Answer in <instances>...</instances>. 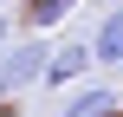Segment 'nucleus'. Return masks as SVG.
I'll list each match as a JSON object with an SVG mask.
<instances>
[{
    "mask_svg": "<svg viewBox=\"0 0 123 117\" xmlns=\"http://www.w3.org/2000/svg\"><path fill=\"white\" fill-rule=\"evenodd\" d=\"M71 13H78V0H26V7H19V20H26L32 33H52V26H65Z\"/></svg>",
    "mask_w": 123,
    "mask_h": 117,
    "instance_id": "nucleus-5",
    "label": "nucleus"
},
{
    "mask_svg": "<svg viewBox=\"0 0 123 117\" xmlns=\"http://www.w3.org/2000/svg\"><path fill=\"white\" fill-rule=\"evenodd\" d=\"M6 33H13V13H0V46H6Z\"/></svg>",
    "mask_w": 123,
    "mask_h": 117,
    "instance_id": "nucleus-6",
    "label": "nucleus"
},
{
    "mask_svg": "<svg viewBox=\"0 0 123 117\" xmlns=\"http://www.w3.org/2000/svg\"><path fill=\"white\" fill-rule=\"evenodd\" d=\"M91 65H110V72L123 65V0L97 20V33H91Z\"/></svg>",
    "mask_w": 123,
    "mask_h": 117,
    "instance_id": "nucleus-3",
    "label": "nucleus"
},
{
    "mask_svg": "<svg viewBox=\"0 0 123 117\" xmlns=\"http://www.w3.org/2000/svg\"><path fill=\"white\" fill-rule=\"evenodd\" d=\"M110 7H117V0H110Z\"/></svg>",
    "mask_w": 123,
    "mask_h": 117,
    "instance_id": "nucleus-7",
    "label": "nucleus"
},
{
    "mask_svg": "<svg viewBox=\"0 0 123 117\" xmlns=\"http://www.w3.org/2000/svg\"><path fill=\"white\" fill-rule=\"evenodd\" d=\"M58 117H123V104H117L110 85H84V91L65 98V111H58Z\"/></svg>",
    "mask_w": 123,
    "mask_h": 117,
    "instance_id": "nucleus-4",
    "label": "nucleus"
},
{
    "mask_svg": "<svg viewBox=\"0 0 123 117\" xmlns=\"http://www.w3.org/2000/svg\"><path fill=\"white\" fill-rule=\"evenodd\" d=\"M45 59H52V46L32 33V39H19V46H0V98H19V91H32L39 78H45Z\"/></svg>",
    "mask_w": 123,
    "mask_h": 117,
    "instance_id": "nucleus-1",
    "label": "nucleus"
},
{
    "mask_svg": "<svg viewBox=\"0 0 123 117\" xmlns=\"http://www.w3.org/2000/svg\"><path fill=\"white\" fill-rule=\"evenodd\" d=\"M84 72H91V39H65V46H52L39 85H71V78H84Z\"/></svg>",
    "mask_w": 123,
    "mask_h": 117,
    "instance_id": "nucleus-2",
    "label": "nucleus"
}]
</instances>
